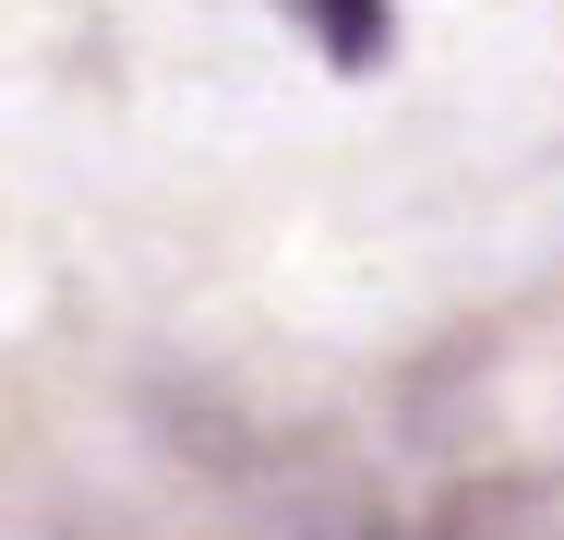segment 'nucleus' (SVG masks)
Returning a JSON list of instances; mask_svg holds the SVG:
<instances>
[{"label": "nucleus", "mask_w": 564, "mask_h": 540, "mask_svg": "<svg viewBox=\"0 0 564 540\" xmlns=\"http://www.w3.org/2000/svg\"><path fill=\"white\" fill-rule=\"evenodd\" d=\"M313 12H325V48L337 61H372L384 48V0H313Z\"/></svg>", "instance_id": "obj_1"}]
</instances>
